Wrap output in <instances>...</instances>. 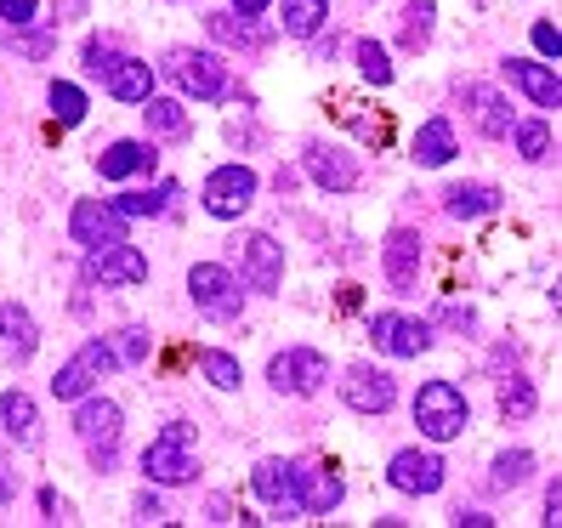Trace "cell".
<instances>
[{
  "label": "cell",
  "mask_w": 562,
  "mask_h": 528,
  "mask_svg": "<svg viewBox=\"0 0 562 528\" xmlns=\"http://www.w3.org/2000/svg\"><path fill=\"white\" fill-rule=\"evenodd\" d=\"M501 75L528 97L535 109H562V80H557V69L551 63H528V57H506L501 63Z\"/></svg>",
  "instance_id": "e0dca14e"
},
{
  "label": "cell",
  "mask_w": 562,
  "mask_h": 528,
  "mask_svg": "<svg viewBox=\"0 0 562 528\" xmlns=\"http://www.w3.org/2000/svg\"><path fill=\"white\" fill-rule=\"evenodd\" d=\"M352 57H358V75L370 80V86H392V63H386V46H375V41H358V46H352Z\"/></svg>",
  "instance_id": "8d00e7d4"
},
{
  "label": "cell",
  "mask_w": 562,
  "mask_h": 528,
  "mask_svg": "<svg viewBox=\"0 0 562 528\" xmlns=\"http://www.w3.org/2000/svg\"><path fill=\"white\" fill-rule=\"evenodd\" d=\"M302 472V512H313V517H329L341 506V478L336 472H324V467H295Z\"/></svg>",
  "instance_id": "d4e9b609"
},
{
  "label": "cell",
  "mask_w": 562,
  "mask_h": 528,
  "mask_svg": "<svg viewBox=\"0 0 562 528\" xmlns=\"http://www.w3.org/2000/svg\"><path fill=\"white\" fill-rule=\"evenodd\" d=\"M250 488H256V501H268L284 517L302 512V472H295V460H256Z\"/></svg>",
  "instance_id": "30bf717a"
},
{
  "label": "cell",
  "mask_w": 562,
  "mask_h": 528,
  "mask_svg": "<svg viewBox=\"0 0 562 528\" xmlns=\"http://www.w3.org/2000/svg\"><path fill=\"white\" fill-rule=\"evenodd\" d=\"M0 432H7L12 443H23V449H35L41 443V415H35V398L29 392H0Z\"/></svg>",
  "instance_id": "7402d4cb"
},
{
  "label": "cell",
  "mask_w": 562,
  "mask_h": 528,
  "mask_svg": "<svg viewBox=\"0 0 562 528\" xmlns=\"http://www.w3.org/2000/svg\"><path fill=\"white\" fill-rule=\"evenodd\" d=\"M528 478H535V454H528V449H501V454H494V488H522Z\"/></svg>",
  "instance_id": "f546056e"
},
{
  "label": "cell",
  "mask_w": 562,
  "mask_h": 528,
  "mask_svg": "<svg viewBox=\"0 0 562 528\" xmlns=\"http://www.w3.org/2000/svg\"><path fill=\"white\" fill-rule=\"evenodd\" d=\"M143 120H148V137H159V143L193 137V114L177 103V97H143Z\"/></svg>",
  "instance_id": "603a6c76"
},
{
  "label": "cell",
  "mask_w": 562,
  "mask_h": 528,
  "mask_svg": "<svg viewBox=\"0 0 562 528\" xmlns=\"http://www.w3.org/2000/svg\"><path fill=\"white\" fill-rule=\"evenodd\" d=\"M143 472H148V483H165V488L193 483L200 460H193V426H188V420H171V426H165V432L143 449Z\"/></svg>",
  "instance_id": "3957f363"
},
{
  "label": "cell",
  "mask_w": 562,
  "mask_h": 528,
  "mask_svg": "<svg viewBox=\"0 0 562 528\" xmlns=\"http://www.w3.org/2000/svg\"><path fill=\"white\" fill-rule=\"evenodd\" d=\"M284 35L290 41H313L318 29L329 23V0H284Z\"/></svg>",
  "instance_id": "83f0119b"
},
{
  "label": "cell",
  "mask_w": 562,
  "mask_h": 528,
  "mask_svg": "<svg viewBox=\"0 0 562 528\" xmlns=\"http://www.w3.org/2000/svg\"><path fill=\"white\" fill-rule=\"evenodd\" d=\"M256 171L250 165H216V171L205 177V188H200V200H205V211L216 216V222H239L250 205H256Z\"/></svg>",
  "instance_id": "5b68a950"
},
{
  "label": "cell",
  "mask_w": 562,
  "mask_h": 528,
  "mask_svg": "<svg viewBox=\"0 0 562 528\" xmlns=\"http://www.w3.org/2000/svg\"><path fill=\"white\" fill-rule=\"evenodd\" d=\"M546 523H551V528L562 523V483H551V488H546Z\"/></svg>",
  "instance_id": "f6af8a7d"
},
{
  "label": "cell",
  "mask_w": 562,
  "mask_h": 528,
  "mask_svg": "<svg viewBox=\"0 0 562 528\" xmlns=\"http://www.w3.org/2000/svg\"><path fill=\"white\" fill-rule=\"evenodd\" d=\"M69 234H75V245H86V250H103V245H120V239H125V216H120L109 200H80V205L69 211Z\"/></svg>",
  "instance_id": "5bb4252c"
},
{
  "label": "cell",
  "mask_w": 562,
  "mask_h": 528,
  "mask_svg": "<svg viewBox=\"0 0 562 528\" xmlns=\"http://www.w3.org/2000/svg\"><path fill=\"white\" fill-rule=\"evenodd\" d=\"M103 80H109V97H120V103H143V97H154V69L137 63V57H114L103 69Z\"/></svg>",
  "instance_id": "cb8c5ba5"
},
{
  "label": "cell",
  "mask_w": 562,
  "mask_h": 528,
  "mask_svg": "<svg viewBox=\"0 0 562 528\" xmlns=\"http://www.w3.org/2000/svg\"><path fill=\"white\" fill-rule=\"evenodd\" d=\"M234 256H239V279L256 290V295H273L284 284V245L273 234H245L234 239Z\"/></svg>",
  "instance_id": "ba28073f"
},
{
  "label": "cell",
  "mask_w": 562,
  "mask_h": 528,
  "mask_svg": "<svg viewBox=\"0 0 562 528\" xmlns=\"http://www.w3.org/2000/svg\"><path fill=\"white\" fill-rule=\"evenodd\" d=\"M381 268H386L398 295H415V284H420V234L415 227H392V239L381 250Z\"/></svg>",
  "instance_id": "ac0fdd59"
},
{
  "label": "cell",
  "mask_w": 562,
  "mask_h": 528,
  "mask_svg": "<svg viewBox=\"0 0 562 528\" xmlns=\"http://www.w3.org/2000/svg\"><path fill=\"white\" fill-rule=\"evenodd\" d=\"M35 347H41V329H35V318H29V307L0 302V352H7V364L23 370L29 358H35Z\"/></svg>",
  "instance_id": "d6986e66"
},
{
  "label": "cell",
  "mask_w": 562,
  "mask_h": 528,
  "mask_svg": "<svg viewBox=\"0 0 562 528\" xmlns=\"http://www.w3.org/2000/svg\"><path fill=\"white\" fill-rule=\"evenodd\" d=\"M512 137H517V154H522L528 165H540V159L551 154V125H546V120H522V125H512Z\"/></svg>",
  "instance_id": "e575fe53"
},
{
  "label": "cell",
  "mask_w": 562,
  "mask_h": 528,
  "mask_svg": "<svg viewBox=\"0 0 562 528\" xmlns=\"http://www.w3.org/2000/svg\"><path fill=\"white\" fill-rule=\"evenodd\" d=\"M211 35L227 41V46H245V52H261V46H268V35H261V29H250L245 18H239V23H234V18H211Z\"/></svg>",
  "instance_id": "74e56055"
},
{
  "label": "cell",
  "mask_w": 562,
  "mask_h": 528,
  "mask_svg": "<svg viewBox=\"0 0 562 528\" xmlns=\"http://www.w3.org/2000/svg\"><path fill=\"white\" fill-rule=\"evenodd\" d=\"M177 200V182H165V188H148V193H120V200H109L125 222H137V216H165V205Z\"/></svg>",
  "instance_id": "f1b7e54d"
},
{
  "label": "cell",
  "mask_w": 562,
  "mask_h": 528,
  "mask_svg": "<svg viewBox=\"0 0 562 528\" xmlns=\"http://www.w3.org/2000/svg\"><path fill=\"white\" fill-rule=\"evenodd\" d=\"M234 7H239V18H261V12H268V0H234Z\"/></svg>",
  "instance_id": "681fc988"
},
{
  "label": "cell",
  "mask_w": 562,
  "mask_h": 528,
  "mask_svg": "<svg viewBox=\"0 0 562 528\" xmlns=\"http://www.w3.org/2000/svg\"><path fill=\"white\" fill-rule=\"evenodd\" d=\"M454 523H460V528H488L494 517H488V512H467V506H460V512H454Z\"/></svg>",
  "instance_id": "bcb514c9"
},
{
  "label": "cell",
  "mask_w": 562,
  "mask_h": 528,
  "mask_svg": "<svg viewBox=\"0 0 562 528\" xmlns=\"http://www.w3.org/2000/svg\"><path fill=\"white\" fill-rule=\"evenodd\" d=\"M165 69L177 75V86L188 97H200V103H222V97H234V75H227V63L216 52H171Z\"/></svg>",
  "instance_id": "8992f818"
},
{
  "label": "cell",
  "mask_w": 562,
  "mask_h": 528,
  "mask_svg": "<svg viewBox=\"0 0 562 528\" xmlns=\"http://www.w3.org/2000/svg\"><path fill=\"white\" fill-rule=\"evenodd\" d=\"M114 57H120V52H109L103 41H86V69H91V75H103V69H109Z\"/></svg>",
  "instance_id": "60d3db41"
},
{
  "label": "cell",
  "mask_w": 562,
  "mask_h": 528,
  "mask_svg": "<svg viewBox=\"0 0 562 528\" xmlns=\"http://www.w3.org/2000/svg\"><path fill=\"white\" fill-rule=\"evenodd\" d=\"M370 336L386 358H420L426 347H432V324H420L409 313H375L370 318Z\"/></svg>",
  "instance_id": "7c38bea8"
},
{
  "label": "cell",
  "mask_w": 562,
  "mask_h": 528,
  "mask_svg": "<svg viewBox=\"0 0 562 528\" xmlns=\"http://www.w3.org/2000/svg\"><path fill=\"white\" fill-rule=\"evenodd\" d=\"M443 318L454 324V329H472L477 318H472V307H443Z\"/></svg>",
  "instance_id": "7dc6e473"
},
{
  "label": "cell",
  "mask_w": 562,
  "mask_h": 528,
  "mask_svg": "<svg viewBox=\"0 0 562 528\" xmlns=\"http://www.w3.org/2000/svg\"><path fill=\"white\" fill-rule=\"evenodd\" d=\"M154 148L148 143H114L109 154H97V171H103L109 182H125V177H143V171H154Z\"/></svg>",
  "instance_id": "484cf974"
},
{
  "label": "cell",
  "mask_w": 562,
  "mask_h": 528,
  "mask_svg": "<svg viewBox=\"0 0 562 528\" xmlns=\"http://www.w3.org/2000/svg\"><path fill=\"white\" fill-rule=\"evenodd\" d=\"M415 159L420 165H449L454 159V125L443 114H432V120L415 131Z\"/></svg>",
  "instance_id": "4316f807"
},
{
  "label": "cell",
  "mask_w": 562,
  "mask_h": 528,
  "mask_svg": "<svg viewBox=\"0 0 562 528\" xmlns=\"http://www.w3.org/2000/svg\"><path fill=\"white\" fill-rule=\"evenodd\" d=\"M46 103H52V120H57V125H80V120H86V91L69 86V80H52Z\"/></svg>",
  "instance_id": "1f68e13d"
},
{
  "label": "cell",
  "mask_w": 562,
  "mask_h": 528,
  "mask_svg": "<svg viewBox=\"0 0 562 528\" xmlns=\"http://www.w3.org/2000/svg\"><path fill=\"white\" fill-rule=\"evenodd\" d=\"M137 517H143V523H165V506L154 501V494H148V488L137 494Z\"/></svg>",
  "instance_id": "ee69618b"
},
{
  "label": "cell",
  "mask_w": 562,
  "mask_h": 528,
  "mask_svg": "<svg viewBox=\"0 0 562 528\" xmlns=\"http://www.w3.org/2000/svg\"><path fill=\"white\" fill-rule=\"evenodd\" d=\"M341 398L358 415H386L392 404H398V381H392L386 370H375V364H352L347 381H341Z\"/></svg>",
  "instance_id": "4fadbf2b"
},
{
  "label": "cell",
  "mask_w": 562,
  "mask_h": 528,
  "mask_svg": "<svg viewBox=\"0 0 562 528\" xmlns=\"http://www.w3.org/2000/svg\"><path fill=\"white\" fill-rule=\"evenodd\" d=\"M200 370H205V381L216 386V392H234L245 375H239V358L234 352H216V347H205L200 352Z\"/></svg>",
  "instance_id": "d6a6232c"
},
{
  "label": "cell",
  "mask_w": 562,
  "mask_h": 528,
  "mask_svg": "<svg viewBox=\"0 0 562 528\" xmlns=\"http://www.w3.org/2000/svg\"><path fill=\"white\" fill-rule=\"evenodd\" d=\"M114 370H120V358L109 352V341H86L69 364L52 375V392L63 404H75V398H86V392H97V381H109Z\"/></svg>",
  "instance_id": "52a82bcc"
},
{
  "label": "cell",
  "mask_w": 562,
  "mask_h": 528,
  "mask_svg": "<svg viewBox=\"0 0 562 528\" xmlns=\"http://www.w3.org/2000/svg\"><path fill=\"white\" fill-rule=\"evenodd\" d=\"M307 177L329 193H352L358 188V165L341 154V148H329V143H307Z\"/></svg>",
  "instance_id": "ffe728a7"
},
{
  "label": "cell",
  "mask_w": 562,
  "mask_h": 528,
  "mask_svg": "<svg viewBox=\"0 0 562 528\" xmlns=\"http://www.w3.org/2000/svg\"><path fill=\"white\" fill-rule=\"evenodd\" d=\"M268 381H273V392H290V398H313V392L329 381V364L313 347H284L268 364Z\"/></svg>",
  "instance_id": "9c48e42d"
},
{
  "label": "cell",
  "mask_w": 562,
  "mask_h": 528,
  "mask_svg": "<svg viewBox=\"0 0 562 528\" xmlns=\"http://www.w3.org/2000/svg\"><path fill=\"white\" fill-rule=\"evenodd\" d=\"M75 438L86 443L91 454V467L97 472H109L114 467V454H120V432H125V415L114 398H103V392H86V398H75Z\"/></svg>",
  "instance_id": "7a4b0ae2"
},
{
  "label": "cell",
  "mask_w": 562,
  "mask_h": 528,
  "mask_svg": "<svg viewBox=\"0 0 562 528\" xmlns=\"http://www.w3.org/2000/svg\"><path fill=\"white\" fill-rule=\"evenodd\" d=\"M35 12H41V0H0V18H7L12 29H29Z\"/></svg>",
  "instance_id": "f35d334b"
},
{
  "label": "cell",
  "mask_w": 562,
  "mask_h": 528,
  "mask_svg": "<svg viewBox=\"0 0 562 528\" xmlns=\"http://www.w3.org/2000/svg\"><path fill=\"white\" fill-rule=\"evenodd\" d=\"M188 295H193V307H200L205 318H216V324L239 318V307H245V290H239V279L227 273L222 261H193L188 268Z\"/></svg>",
  "instance_id": "277c9868"
},
{
  "label": "cell",
  "mask_w": 562,
  "mask_h": 528,
  "mask_svg": "<svg viewBox=\"0 0 562 528\" xmlns=\"http://www.w3.org/2000/svg\"><path fill=\"white\" fill-rule=\"evenodd\" d=\"M432 18H438L432 0H409V7H404V46L409 52H420L426 41H432Z\"/></svg>",
  "instance_id": "836d02e7"
},
{
  "label": "cell",
  "mask_w": 562,
  "mask_h": 528,
  "mask_svg": "<svg viewBox=\"0 0 562 528\" xmlns=\"http://www.w3.org/2000/svg\"><path fill=\"white\" fill-rule=\"evenodd\" d=\"M12 494H18V478H12L7 467H0V506H7V501H12Z\"/></svg>",
  "instance_id": "c3c4849f"
},
{
  "label": "cell",
  "mask_w": 562,
  "mask_h": 528,
  "mask_svg": "<svg viewBox=\"0 0 562 528\" xmlns=\"http://www.w3.org/2000/svg\"><path fill=\"white\" fill-rule=\"evenodd\" d=\"M506 205V193L494 188V182H454L449 193H443V211L454 216V222H477V216H494Z\"/></svg>",
  "instance_id": "44dd1931"
},
{
  "label": "cell",
  "mask_w": 562,
  "mask_h": 528,
  "mask_svg": "<svg viewBox=\"0 0 562 528\" xmlns=\"http://www.w3.org/2000/svg\"><path fill=\"white\" fill-rule=\"evenodd\" d=\"M41 512H46V523H69V506H63L57 488H41Z\"/></svg>",
  "instance_id": "b9f144b4"
},
{
  "label": "cell",
  "mask_w": 562,
  "mask_h": 528,
  "mask_svg": "<svg viewBox=\"0 0 562 528\" xmlns=\"http://www.w3.org/2000/svg\"><path fill=\"white\" fill-rule=\"evenodd\" d=\"M12 46H18L23 57H46V52H52V35H23V41H12Z\"/></svg>",
  "instance_id": "7bdbcfd3"
},
{
  "label": "cell",
  "mask_w": 562,
  "mask_h": 528,
  "mask_svg": "<svg viewBox=\"0 0 562 528\" xmlns=\"http://www.w3.org/2000/svg\"><path fill=\"white\" fill-rule=\"evenodd\" d=\"M86 279L91 284H143L148 279V256L131 239L103 245V250H86Z\"/></svg>",
  "instance_id": "8fae6325"
},
{
  "label": "cell",
  "mask_w": 562,
  "mask_h": 528,
  "mask_svg": "<svg viewBox=\"0 0 562 528\" xmlns=\"http://www.w3.org/2000/svg\"><path fill=\"white\" fill-rule=\"evenodd\" d=\"M415 426H420V438H432V443H454L472 426L467 392H460L454 381H426L415 392Z\"/></svg>",
  "instance_id": "6da1fadb"
},
{
  "label": "cell",
  "mask_w": 562,
  "mask_h": 528,
  "mask_svg": "<svg viewBox=\"0 0 562 528\" xmlns=\"http://www.w3.org/2000/svg\"><path fill=\"white\" fill-rule=\"evenodd\" d=\"M109 352L120 358V370H137V364H148V352H154V336L148 329H120V336H109Z\"/></svg>",
  "instance_id": "4dcf8cb0"
},
{
  "label": "cell",
  "mask_w": 562,
  "mask_h": 528,
  "mask_svg": "<svg viewBox=\"0 0 562 528\" xmlns=\"http://www.w3.org/2000/svg\"><path fill=\"white\" fill-rule=\"evenodd\" d=\"M535 386H528L522 375H512V381H501V415L506 420H528V415H535Z\"/></svg>",
  "instance_id": "d590c367"
},
{
  "label": "cell",
  "mask_w": 562,
  "mask_h": 528,
  "mask_svg": "<svg viewBox=\"0 0 562 528\" xmlns=\"http://www.w3.org/2000/svg\"><path fill=\"white\" fill-rule=\"evenodd\" d=\"M386 483L398 494H438L443 488V460L432 449H398L386 467Z\"/></svg>",
  "instance_id": "9a60e30c"
},
{
  "label": "cell",
  "mask_w": 562,
  "mask_h": 528,
  "mask_svg": "<svg viewBox=\"0 0 562 528\" xmlns=\"http://www.w3.org/2000/svg\"><path fill=\"white\" fill-rule=\"evenodd\" d=\"M460 97H467V114H472V125H477V137H488V143H501V137H512V103L494 86H483V80H467L460 86Z\"/></svg>",
  "instance_id": "2e32d148"
},
{
  "label": "cell",
  "mask_w": 562,
  "mask_h": 528,
  "mask_svg": "<svg viewBox=\"0 0 562 528\" xmlns=\"http://www.w3.org/2000/svg\"><path fill=\"white\" fill-rule=\"evenodd\" d=\"M535 52H540L546 63H557V57H562V35H557V23H535Z\"/></svg>",
  "instance_id": "ab89813d"
}]
</instances>
